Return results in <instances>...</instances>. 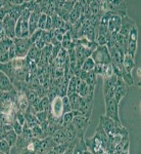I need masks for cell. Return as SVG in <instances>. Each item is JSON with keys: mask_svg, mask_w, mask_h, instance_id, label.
Returning <instances> with one entry per match:
<instances>
[{"mask_svg": "<svg viewBox=\"0 0 141 154\" xmlns=\"http://www.w3.org/2000/svg\"><path fill=\"white\" fill-rule=\"evenodd\" d=\"M89 91H90V86H89L85 81H82L80 84V86H79L78 91H77V94H78L80 97L84 98V97H86L88 95Z\"/></svg>", "mask_w": 141, "mask_h": 154, "instance_id": "obj_29", "label": "cell"}, {"mask_svg": "<svg viewBox=\"0 0 141 154\" xmlns=\"http://www.w3.org/2000/svg\"><path fill=\"white\" fill-rule=\"evenodd\" d=\"M85 150H87L85 140H84V139H81V140H79L78 142L75 144V146H74L73 154H83Z\"/></svg>", "mask_w": 141, "mask_h": 154, "instance_id": "obj_25", "label": "cell"}, {"mask_svg": "<svg viewBox=\"0 0 141 154\" xmlns=\"http://www.w3.org/2000/svg\"><path fill=\"white\" fill-rule=\"evenodd\" d=\"M39 17H40V14H36V12H32L31 16H30V19H29V33H30V36H31L32 34H33L34 32L38 29Z\"/></svg>", "mask_w": 141, "mask_h": 154, "instance_id": "obj_18", "label": "cell"}, {"mask_svg": "<svg viewBox=\"0 0 141 154\" xmlns=\"http://www.w3.org/2000/svg\"><path fill=\"white\" fill-rule=\"evenodd\" d=\"M8 54H9V59H10V61H12L13 59L16 58V53L14 44H12V45L10 46V48H9V51H8Z\"/></svg>", "mask_w": 141, "mask_h": 154, "instance_id": "obj_46", "label": "cell"}, {"mask_svg": "<svg viewBox=\"0 0 141 154\" xmlns=\"http://www.w3.org/2000/svg\"><path fill=\"white\" fill-rule=\"evenodd\" d=\"M4 140L9 144V146L12 148L16 146V140H18V135L16 134V131L13 130H10L9 131L5 133V137H4Z\"/></svg>", "mask_w": 141, "mask_h": 154, "instance_id": "obj_24", "label": "cell"}, {"mask_svg": "<svg viewBox=\"0 0 141 154\" xmlns=\"http://www.w3.org/2000/svg\"><path fill=\"white\" fill-rule=\"evenodd\" d=\"M85 81L86 83L88 84L89 86H92V88H95L96 86V83H97V75L92 71L90 72H87V76L85 78Z\"/></svg>", "mask_w": 141, "mask_h": 154, "instance_id": "obj_26", "label": "cell"}, {"mask_svg": "<svg viewBox=\"0 0 141 154\" xmlns=\"http://www.w3.org/2000/svg\"><path fill=\"white\" fill-rule=\"evenodd\" d=\"M91 59L94 61V63L98 64V65L112 64V57H110V51H108L106 45H98L91 54Z\"/></svg>", "mask_w": 141, "mask_h": 154, "instance_id": "obj_2", "label": "cell"}, {"mask_svg": "<svg viewBox=\"0 0 141 154\" xmlns=\"http://www.w3.org/2000/svg\"><path fill=\"white\" fill-rule=\"evenodd\" d=\"M16 106L19 112L25 113L28 110L30 104L27 100L26 94L24 91H16Z\"/></svg>", "mask_w": 141, "mask_h": 154, "instance_id": "obj_13", "label": "cell"}, {"mask_svg": "<svg viewBox=\"0 0 141 154\" xmlns=\"http://www.w3.org/2000/svg\"><path fill=\"white\" fill-rule=\"evenodd\" d=\"M41 105L43 107V111H46V112L50 111V101L48 100L47 97H44V98L41 99Z\"/></svg>", "mask_w": 141, "mask_h": 154, "instance_id": "obj_40", "label": "cell"}, {"mask_svg": "<svg viewBox=\"0 0 141 154\" xmlns=\"http://www.w3.org/2000/svg\"><path fill=\"white\" fill-rule=\"evenodd\" d=\"M108 11L124 18L127 16V3L124 0H110L108 1Z\"/></svg>", "mask_w": 141, "mask_h": 154, "instance_id": "obj_7", "label": "cell"}, {"mask_svg": "<svg viewBox=\"0 0 141 154\" xmlns=\"http://www.w3.org/2000/svg\"><path fill=\"white\" fill-rule=\"evenodd\" d=\"M52 30V21H51V17L47 16L46 20V25H45V30L44 31H51Z\"/></svg>", "mask_w": 141, "mask_h": 154, "instance_id": "obj_47", "label": "cell"}, {"mask_svg": "<svg viewBox=\"0 0 141 154\" xmlns=\"http://www.w3.org/2000/svg\"><path fill=\"white\" fill-rule=\"evenodd\" d=\"M121 78H122L124 82L126 84H128V85H133V84H134V78H133V76H132V73H127V72L123 71Z\"/></svg>", "mask_w": 141, "mask_h": 154, "instance_id": "obj_33", "label": "cell"}, {"mask_svg": "<svg viewBox=\"0 0 141 154\" xmlns=\"http://www.w3.org/2000/svg\"><path fill=\"white\" fill-rule=\"evenodd\" d=\"M128 93V88H127V84L123 81V79L121 77H118L117 79V83H116V88H115V99L117 101V103L120 104L121 100L126 97Z\"/></svg>", "mask_w": 141, "mask_h": 154, "instance_id": "obj_12", "label": "cell"}, {"mask_svg": "<svg viewBox=\"0 0 141 154\" xmlns=\"http://www.w3.org/2000/svg\"><path fill=\"white\" fill-rule=\"evenodd\" d=\"M75 3H76V1H65V4H63V9H66V11L71 12L72 11H73Z\"/></svg>", "mask_w": 141, "mask_h": 154, "instance_id": "obj_43", "label": "cell"}, {"mask_svg": "<svg viewBox=\"0 0 141 154\" xmlns=\"http://www.w3.org/2000/svg\"><path fill=\"white\" fill-rule=\"evenodd\" d=\"M94 66H95V63H94V61L90 57V58H87L83 62V64L81 65V69L85 72H90L93 70Z\"/></svg>", "mask_w": 141, "mask_h": 154, "instance_id": "obj_27", "label": "cell"}, {"mask_svg": "<svg viewBox=\"0 0 141 154\" xmlns=\"http://www.w3.org/2000/svg\"><path fill=\"white\" fill-rule=\"evenodd\" d=\"M48 113L49 112H46V111H41V112H37L35 114V116H36L37 120H38L39 125H41V123L47 121V119H48Z\"/></svg>", "mask_w": 141, "mask_h": 154, "instance_id": "obj_34", "label": "cell"}, {"mask_svg": "<svg viewBox=\"0 0 141 154\" xmlns=\"http://www.w3.org/2000/svg\"><path fill=\"white\" fill-rule=\"evenodd\" d=\"M8 62H10L8 53L0 54V64H6V63H8Z\"/></svg>", "mask_w": 141, "mask_h": 154, "instance_id": "obj_45", "label": "cell"}, {"mask_svg": "<svg viewBox=\"0 0 141 154\" xmlns=\"http://www.w3.org/2000/svg\"><path fill=\"white\" fill-rule=\"evenodd\" d=\"M135 66H136L135 59L131 58L128 54H125L124 60H123V64H122L123 71L127 72V73H132V70L135 68Z\"/></svg>", "mask_w": 141, "mask_h": 154, "instance_id": "obj_17", "label": "cell"}, {"mask_svg": "<svg viewBox=\"0 0 141 154\" xmlns=\"http://www.w3.org/2000/svg\"><path fill=\"white\" fill-rule=\"evenodd\" d=\"M63 98V114L65 113H69L72 111V106L70 104V101H69L68 96L66 97H61Z\"/></svg>", "mask_w": 141, "mask_h": 154, "instance_id": "obj_37", "label": "cell"}, {"mask_svg": "<svg viewBox=\"0 0 141 154\" xmlns=\"http://www.w3.org/2000/svg\"><path fill=\"white\" fill-rule=\"evenodd\" d=\"M99 123L102 126V128L104 130L106 133V135H110L112 133V131L115 128V126L117 125H120V123H117L116 121H113L112 118L107 117L106 115H101L99 118Z\"/></svg>", "mask_w": 141, "mask_h": 154, "instance_id": "obj_14", "label": "cell"}, {"mask_svg": "<svg viewBox=\"0 0 141 154\" xmlns=\"http://www.w3.org/2000/svg\"><path fill=\"white\" fill-rule=\"evenodd\" d=\"M51 21H52V30H57L59 28H63V24H65L63 19L59 18L57 14H55L51 17Z\"/></svg>", "mask_w": 141, "mask_h": 154, "instance_id": "obj_28", "label": "cell"}, {"mask_svg": "<svg viewBox=\"0 0 141 154\" xmlns=\"http://www.w3.org/2000/svg\"><path fill=\"white\" fill-rule=\"evenodd\" d=\"M119 105L115 99H112L110 101L105 103V115L107 117L112 118L117 123H121L120 116H119Z\"/></svg>", "mask_w": 141, "mask_h": 154, "instance_id": "obj_8", "label": "cell"}, {"mask_svg": "<svg viewBox=\"0 0 141 154\" xmlns=\"http://www.w3.org/2000/svg\"><path fill=\"white\" fill-rule=\"evenodd\" d=\"M4 137H5V133L2 128V125H0V140H4Z\"/></svg>", "mask_w": 141, "mask_h": 154, "instance_id": "obj_49", "label": "cell"}, {"mask_svg": "<svg viewBox=\"0 0 141 154\" xmlns=\"http://www.w3.org/2000/svg\"><path fill=\"white\" fill-rule=\"evenodd\" d=\"M11 147L5 140H0V152H3L5 154H10Z\"/></svg>", "mask_w": 141, "mask_h": 154, "instance_id": "obj_35", "label": "cell"}, {"mask_svg": "<svg viewBox=\"0 0 141 154\" xmlns=\"http://www.w3.org/2000/svg\"><path fill=\"white\" fill-rule=\"evenodd\" d=\"M103 68H104V65H98V64H95V66H94V68H93V72L96 74V75L102 76Z\"/></svg>", "mask_w": 141, "mask_h": 154, "instance_id": "obj_42", "label": "cell"}, {"mask_svg": "<svg viewBox=\"0 0 141 154\" xmlns=\"http://www.w3.org/2000/svg\"><path fill=\"white\" fill-rule=\"evenodd\" d=\"M42 32H43V30H40V29H37L35 32H34L33 34H32L31 36L29 37V40H30V42H31V44L33 45L35 42L38 40L39 38L41 37V35H42Z\"/></svg>", "mask_w": 141, "mask_h": 154, "instance_id": "obj_36", "label": "cell"}, {"mask_svg": "<svg viewBox=\"0 0 141 154\" xmlns=\"http://www.w3.org/2000/svg\"><path fill=\"white\" fill-rule=\"evenodd\" d=\"M11 126H12V130L16 131V134L18 136L21 135V134L23 133V125H22L21 123L19 122V121H16V119H14V120L12 121Z\"/></svg>", "mask_w": 141, "mask_h": 154, "instance_id": "obj_38", "label": "cell"}, {"mask_svg": "<svg viewBox=\"0 0 141 154\" xmlns=\"http://www.w3.org/2000/svg\"><path fill=\"white\" fill-rule=\"evenodd\" d=\"M40 51H39V49L36 48L35 44H33V45H31V48H30L26 58L28 60H31V61H35L36 58L38 57V54H40Z\"/></svg>", "mask_w": 141, "mask_h": 154, "instance_id": "obj_30", "label": "cell"}, {"mask_svg": "<svg viewBox=\"0 0 141 154\" xmlns=\"http://www.w3.org/2000/svg\"><path fill=\"white\" fill-rule=\"evenodd\" d=\"M23 11H24L23 5H22V6H14V5H12V4H11V7L9 8L8 14H8L11 19H13L14 21L16 22L19 19V17H21Z\"/></svg>", "mask_w": 141, "mask_h": 154, "instance_id": "obj_21", "label": "cell"}, {"mask_svg": "<svg viewBox=\"0 0 141 154\" xmlns=\"http://www.w3.org/2000/svg\"><path fill=\"white\" fill-rule=\"evenodd\" d=\"M140 68H138L137 69V75H138V77H139V78H140V76H141V73H140Z\"/></svg>", "mask_w": 141, "mask_h": 154, "instance_id": "obj_52", "label": "cell"}, {"mask_svg": "<svg viewBox=\"0 0 141 154\" xmlns=\"http://www.w3.org/2000/svg\"><path fill=\"white\" fill-rule=\"evenodd\" d=\"M25 94H26L27 100H28L30 105H32L34 102L37 101L39 99V97H38V95H37L36 91H32V89H28V88H27L26 91H25Z\"/></svg>", "mask_w": 141, "mask_h": 154, "instance_id": "obj_31", "label": "cell"}, {"mask_svg": "<svg viewBox=\"0 0 141 154\" xmlns=\"http://www.w3.org/2000/svg\"><path fill=\"white\" fill-rule=\"evenodd\" d=\"M85 144H86L87 149L92 154H101V153L105 152L104 147H103L102 140H101L99 135H98L96 131L93 137H91L90 139L85 141Z\"/></svg>", "mask_w": 141, "mask_h": 154, "instance_id": "obj_4", "label": "cell"}, {"mask_svg": "<svg viewBox=\"0 0 141 154\" xmlns=\"http://www.w3.org/2000/svg\"><path fill=\"white\" fill-rule=\"evenodd\" d=\"M10 62L14 70H22V69H25L28 67L26 58H16Z\"/></svg>", "mask_w": 141, "mask_h": 154, "instance_id": "obj_22", "label": "cell"}, {"mask_svg": "<svg viewBox=\"0 0 141 154\" xmlns=\"http://www.w3.org/2000/svg\"><path fill=\"white\" fill-rule=\"evenodd\" d=\"M51 139H52L53 143L55 144V145L63 144V143L68 142V141H66V137L65 131H63V130L61 128H58V130L56 131L52 136H51Z\"/></svg>", "mask_w": 141, "mask_h": 154, "instance_id": "obj_19", "label": "cell"}, {"mask_svg": "<svg viewBox=\"0 0 141 154\" xmlns=\"http://www.w3.org/2000/svg\"><path fill=\"white\" fill-rule=\"evenodd\" d=\"M46 154H57V153H56L55 151L53 150V149H51V150H49L48 152H47Z\"/></svg>", "mask_w": 141, "mask_h": 154, "instance_id": "obj_51", "label": "cell"}, {"mask_svg": "<svg viewBox=\"0 0 141 154\" xmlns=\"http://www.w3.org/2000/svg\"><path fill=\"white\" fill-rule=\"evenodd\" d=\"M50 114L55 118H61L63 115V98L57 96L53 101L50 102Z\"/></svg>", "mask_w": 141, "mask_h": 154, "instance_id": "obj_11", "label": "cell"}, {"mask_svg": "<svg viewBox=\"0 0 141 154\" xmlns=\"http://www.w3.org/2000/svg\"><path fill=\"white\" fill-rule=\"evenodd\" d=\"M69 101H70V104L72 106V111L73 110H79L81 105V102H82V97H80L77 93L73 94L71 96H68Z\"/></svg>", "mask_w": 141, "mask_h": 154, "instance_id": "obj_20", "label": "cell"}, {"mask_svg": "<svg viewBox=\"0 0 141 154\" xmlns=\"http://www.w3.org/2000/svg\"><path fill=\"white\" fill-rule=\"evenodd\" d=\"M32 11L28 8H24L19 19L16 25V38H29V19Z\"/></svg>", "mask_w": 141, "mask_h": 154, "instance_id": "obj_1", "label": "cell"}, {"mask_svg": "<svg viewBox=\"0 0 141 154\" xmlns=\"http://www.w3.org/2000/svg\"><path fill=\"white\" fill-rule=\"evenodd\" d=\"M13 44V40L10 38H5L1 39L0 40V54H5V53H8L9 48L10 46Z\"/></svg>", "mask_w": 141, "mask_h": 154, "instance_id": "obj_23", "label": "cell"}, {"mask_svg": "<svg viewBox=\"0 0 141 154\" xmlns=\"http://www.w3.org/2000/svg\"><path fill=\"white\" fill-rule=\"evenodd\" d=\"M73 148L74 147H72V146H71V147H69L68 150H66L63 154H73Z\"/></svg>", "mask_w": 141, "mask_h": 154, "instance_id": "obj_50", "label": "cell"}, {"mask_svg": "<svg viewBox=\"0 0 141 154\" xmlns=\"http://www.w3.org/2000/svg\"><path fill=\"white\" fill-rule=\"evenodd\" d=\"M0 154H5V153H3V152H0Z\"/></svg>", "mask_w": 141, "mask_h": 154, "instance_id": "obj_53", "label": "cell"}, {"mask_svg": "<svg viewBox=\"0 0 141 154\" xmlns=\"http://www.w3.org/2000/svg\"><path fill=\"white\" fill-rule=\"evenodd\" d=\"M34 44H35V46L39 49V51H42V49H43V48L46 46V44H47V43H46V42L44 41L43 39H42L41 37H40V38H39L38 40H37Z\"/></svg>", "mask_w": 141, "mask_h": 154, "instance_id": "obj_44", "label": "cell"}, {"mask_svg": "<svg viewBox=\"0 0 141 154\" xmlns=\"http://www.w3.org/2000/svg\"><path fill=\"white\" fill-rule=\"evenodd\" d=\"M13 44L16 48V58H26L32 45L29 38H14Z\"/></svg>", "mask_w": 141, "mask_h": 154, "instance_id": "obj_6", "label": "cell"}, {"mask_svg": "<svg viewBox=\"0 0 141 154\" xmlns=\"http://www.w3.org/2000/svg\"><path fill=\"white\" fill-rule=\"evenodd\" d=\"M81 82H82V80H81L79 77H77V76L72 77L70 80H69L66 96H71V95H73V94L77 93V91H78V88H79V86H80Z\"/></svg>", "mask_w": 141, "mask_h": 154, "instance_id": "obj_16", "label": "cell"}, {"mask_svg": "<svg viewBox=\"0 0 141 154\" xmlns=\"http://www.w3.org/2000/svg\"><path fill=\"white\" fill-rule=\"evenodd\" d=\"M46 20H47V16L45 14H41L40 17H39V21H38V29L40 30H45V25H46Z\"/></svg>", "mask_w": 141, "mask_h": 154, "instance_id": "obj_39", "label": "cell"}, {"mask_svg": "<svg viewBox=\"0 0 141 154\" xmlns=\"http://www.w3.org/2000/svg\"><path fill=\"white\" fill-rule=\"evenodd\" d=\"M5 33L3 31V28H2V22H0V40L3 38H5Z\"/></svg>", "mask_w": 141, "mask_h": 154, "instance_id": "obj_48", "label": "cell"}, {"mask_svg": "<svg viewBox=\"0 0 141 154\" xmlns=\"http://www.w3.org/2000/svg\"><path fill=\"white\" fill-rule=\"evenodd\" d=\"M113 74V69L112 64H108V65H104V68H103V73H102V78L103 79H107L110 77H112Z\"/></svg>", "mask_w": 141, "mask_h": 154, "instance_id": "obj_32", "label": "cell"}, {"mask_svg": "<svg viewBox=\"0 0 141 154\" xmlns=\"http://www.w3.org/2000/svg\"><path fill=\"white\" fill-rule=\"evenodd\" d=\"M14 91V88H13V84L10 81V79L3 72L0 71V91L9 93V91Z\"/></svg>", "mask_w": 141, "mask_h": 154, "instance_id": "obj_15", "label": "cell"}, {"mask_svg": "<svg viewBox=\"0 0 141 154\" xmlns=\"http://www.w3.org/2000/svg\"><path fill=\"white\" fill-rule=\"evenodd\" d=\"M73 118H74V115L73 113L69 112V113H65L63 115V123H71L72 121H73Z\"/></svg>", "mask_w": 141, "mask_h": 154, "instance_id": "obj_41", "label": "cell"}, {"mask_svg": "<svg viewBox=\"0 0 141 154\" xmlns=\"http://www.w3.org/2000/svg\"><path fill=\"white\" fill-rule=\"evenodd\" d=\"M118 77L113 75L107 79H103V96H104V102L110 101L115 97V88L117 83Z\"/></svg>", "mask_w": 141, "mask_h": 154, "instance_id": "obj_5", "label": "cell"}, {"mask_svg": "<svg viewBox=\"0 0 141 154\" xmlns=\"http://www.w3.org/2000/svg\"><path fill=\"white\" fill-rule=\"evenodd\" d=\"M121 26H122V18L117 14H113L107 24V31L110 34V37H116L118 35Z\"/></svg>", "mask_w": 141, "mask_h": 154, "instance_id": "obj_10", "label": "cell"}, {"mask_svg": "<svg viewBox=\"0 0 141 154\" xmlns=\"http://www.w3.org/2000/svg\"><path fill=\"white\" fill-rule=\"evenodd\" d=\"M72 123L75 126V130L77 131V139L78 140L84 139V136H85L86 131L88 130L89 123H90V118L85 115L75 116L73 118Z\"/></svg>", "mask_w": 141, "mask_h": 154, "instance_id": "obj_3", "label": "cell"}, {"mask_svg": "<svg viewBox=\"0 0 141 154\" xmlns=\"http://www.w3.org/2000/svg\"><path fill=\"white\" fill-rule=\"evenodd\" d=\"M16 22L11 19L8 14H6L5 18L2 20V28L5 33V36L12 40L16 38Z\"/></svg>", "mask_w": 141, "mask_h": 154, "instance_id": "obj_9", "label": "cell"}]
</instances>
